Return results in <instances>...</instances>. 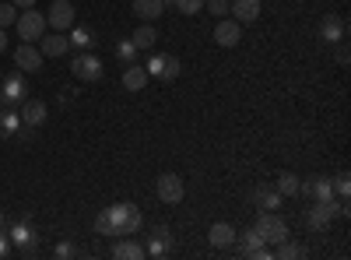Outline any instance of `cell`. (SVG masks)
Segmentation results:
<instances>
[{"label":"cell","mask_w":351,"mask_h":260,"mask_svg":"<svg viewBox=\"0 0 351 260\" xmlns=\"http://www.w3.org/2000/svg\"><path fill=\"white\" fill-rule=\"evenodd\" d=\"M319 39H324V43H341V39H348V21L341 18V14H324V18H319Z\"/></svg>","instance_id":"12"},{"label":"cell","mask_w":351,"mask_h":260,"mask_svg":"<svg viewBox=\"0 0 351 260\" xmlns=\"http://www.w3.org/2000/svg\"><path fill=\"white\" fill-rule=\"evenodd\" d=\"M71 74L77 78V81H88V84H95V81H102L106 78V64L99 60V56L88 49V53H77L74 60H71Z\"/></svg>","instance_id":"3"},{"label":"cell","mask_w":351,"mask_h":260,"mask_svg":"<svg viewBox=\"0 0 351 260\" xmlns=\"http://www.w3.org/2000/svg\"><path fill=\"white\" fill-rule=\"evenodd\" d=\"M14 21H18V8L11 4V0H8V4H0V28H8Z\"/></svg>","instance_id":"32"},{"label":"cell","mask_w":351,"mask_h":260,"mask_svg":"<svg viewBox=\"0 0 351 260\" xmlns=\"http://www.w3.org/2000/svg\"><path fill=\"white\" fill-rule=\"evenodd\" d=\"M4 49H8V32L0 28V53H4Z\"/></svg>","instance_id":"40"},{"label":"cell","mask_w":351,"mask_h":260,"mask_svg":"<svg viewBox=\"0 0 351 260\" xmlns=\"http://www.w3.org/2000/svg\"><path fill=\"white\" fill-rule=\"evenodd\" d=\"M11 4H14L18 11H28V8H36V0H11Z\"/></svg>","instance_id":"39"},{"label":"cell","mask_w":351,"mask_h":260,"mask_svg":"<svg viewBox=\"0 0 351 260\" xmlns=\"http://www.w3.org/2000/svg\"><path fill=\"white\" fill-rule=\"evenodd\" d=\"M18 117H21L25 127H43L46 117H49V106H46L43 99H25L21 109H18Z\"/></svg>","instance_id":"14"},{"label":"cell","mask_w":351,"mask_h":260,"mask_svg":"<svg viewBox=\"0 0 351 260\" xmlns=\"http://www.w3.org/2000/svg\"><path fill=\"white\" fill-rule=\"evenodd\" d=\"M299 197H309V200H334V180L330 176H309V180H299Z\"/></svg>","instance_id":"8"},{"label":"cell","mask_w":351,"mask_h":260,"mask_svg":"<svg viewBox=\"0 0 351 260\" xmlns=\"http://www.w3.org/2000/svg\"><path fill=\"white\" fill-rule=\"evenodd\" d=\"M14 64H18V71H25V74H36V71H43L46 56L39 53L36 43H21V46L14 49Z\"/></svg>","instance_id":"10"},{"label":"cell","mask_w":351,"mask_h":260,"mask_svg":"<svg viewBox=\"0 0 351 260\" xmlns=\"http://www.w3.org/2000/svg\"><path fill=\"white\" fill-rule=\"evenodd\" d=\"M274 190L281 197H299V176H295V172H278V176H274Z\"/></svg>","instance_id":"27"},{"label":"cell","mask_w":351,"mask_h":260,"mask_svg":"<svg viewBox=\"0 0 351 260\" xmlns=\"http://www.w3.org/2000/svg\"><path fill=\"white\" fill-rule=\"evenodd\" d=\"M250 200H253V208H256V211H278L285 197H281L271 183H260V187H253Z\"/></svg>","instance_id":"15"},{"label":"cell","mask_w":351,"mask_h":260,"mask_svg":"<svg viewBox=\"0 0 351 260\" xmlns=\"http://www.w3.org/2000/svg\"><path fill=\"white\" fill-rule=\"evenodd\" d=\"M11 253V239H8V233H4V228H0V260H4Z\"/></svg>","instance_id":"38"},{"label":"cell","mask_w":351,"mask_h":260,"mask_svg":"<svg viewBox=\"0 0 351 260\" xmlns=\"http://www.w3.org/2000/svg\"><path fill=\"white\" fill-rule=\"evenodd\" d=\"M204 11L215 14V18H225L228 14V0H204Z\"/></svg>","instance_id":"34"},{"label":"cell","mask_w":351,"mask_h":260,"mask_svg":"<svg viewBox=\"0 0 351 260\" xmlns=\"http://www.w3.org/2000/svg\"><path fill=\"white\" fill-rule=\"evenodd\" d=\"M53 257L56 260H71V257H77V250H74V243H60V246L53 250Z\"/></svg>","instance_id":"35"},{"label":"cell","mask_w":351,"mask_h":260,"mask_svg":"<svg viewBox=\"0 0 351 260\" xmlns=\"http://www.w3.org/2000/svg\"><path fill=\"white\" fill-rule=\"evenodd\" d=\"M67 49H71V43H67L64 32H49V36L39 39V53L46 56V60H56V56H64Z\"/></svg>","instance_id":"20"},{"label":"cell","mask_w":351,"mask_h":260,"mask_svg":"<svg viewBox=\"0 0 351 260\" xmlns=\"http://www.w3.org/2000/svg\"><path fill=\"white\" fill-rule=\"evenodd\" d=\"M112 257L116 260H141L144 257V246L134 236H120V239H116V246H112Z\"/></svg>","instance_id":"22"},{"label":"cell","mask_w":351,"mask_h":260,"mask_svg":"<svg viewBox=\"0 0 351 260\" xmlns=\"http://www.w3.org/2000/svg\"><path fill=\"white\" fill-rule=\"evenodd\" d=\"M162 8H176V0H162Z\"/></svg>","instance_id":"41"},{"label":"cell","mask_w":351,"mask_h":260,"mask_svg":"<svg viewBox=\"0 0 351 260\" xmlns=\"http://www.w3.org/2000/svg\"><path fill=\"white\" fill-rule=\"evenodd\" d=\"M0 78H4V71H0Z\"/></svg>","instance_id":"43"},{"label":"cell","mask_w":351,"mask_h":260,"mask_svg":"<svg viewBox=\"0 0 351 260\" xmlns=\"http://www.w3.org/2000/svg\"><path fill=\"white\" fill-rule=\"evenodd\" d=\"M106 218L112 225V236L120 239V236H137L141 233V225H144V215L137 204H130V200H116L112 208H106Z\"/></svg>","instance_id":"1"},{"label":"cell","mask_w":351,"mask_h":260,"mask_svg":"<svg viewBox=\"0 0 351 260\" xmlns=\"http://www.w3.org/2000/svg\"><path fill=\"white\" fill-rule=\"evenodd\" d=\"M239 39H243V25L232 21V18H218V25H215V43H218L221 49H232V46H239Z\"/></svg>","instance_id":"13"},{"label":"cell","mask_w":351,"mask_h":260,"mask_svg":"<svg viewBox=\"0 0 351 260\" xmlns=\"http://www.w3.org/2000/svg\"><path fill=\"white\" fill-rule=\"evenodd\" d=\"M67 32H71V36H67V43H71V49H77V53H88V49H95V43H99L92 28H88V25H77V21H74V25L67 28Z\"/></svg>","instance_id":"18"},{"label":"cell","mask_w":351,"mask_h":260,"mask_svg":"<svg viewBox=\"0 0 351 260\" xmlns=\"http://www.w3.org/2000/svg\"><path fill=\"white\" fill-rule=\"evenodd\" d=\"M155 190H158V197H162V204H180V200L186 197V187H183V180L176 176V172H162Z\"/></svg>","instance_id":"11"},{"label":"cell","mask_w":351,"mask_h":260,"mask_svg":"<svg viewBox=\"0 0 351 260\" xmlns=\"http://www.w3.org/2000/svg\"><path fill=\"white\" fill-rule=\"evenodd\" d=\"M176 11H180V14H200L204 0H176Z\"/></svg>","instance_id":"33"},{"label":"cell","mask_w":351,"mask_h":260,"mask_svg":"<svg viewBox=\"0 0 351 260\" xmlns=\"http://www.w3.org/2000/svg\"><path fill=\"white\" fill-rule=\"evenodd\" d=\"M130 43L137 46V53H141V49H155V43H158V28H155L152 21H144L141 28H134Z\"/></svg>","instance_id":"23"},{"label":"cell","mask_w":351,"mask_h":260,"mask_svg":"<svg viewBox=\"0 0 351 260\" xmlns=\"http://www.w3.org/2000/svg\"><path fill=\"white\" fill-rule=\"evenodd\" d=\"M260 0H228V14L232 21H239V25H253L260 18Z\"/></svg>","instance_id":"16"},{"label":"cell","mask_w":351,"mask_h":260,"mask_svg":"<svg viewBox=\"0 0 351 260\" xmlns=\"http://www.w3.org/2000/svg\"><path fill=\"white\" fill-rule=\"evenodd\" d=\"M236 239H239V253H243V257H250L253 250H260V246H263V236L256 233V228H246V233H243V236H236Z\"/></svg>","instance_id":"29"},{"label":"cell","mask_w":351,"mask_h":260,"mask_svg":"<svg viewBox=\"0 0 351 260\" xmlns=\"http://www.w3.org/2000/svg\"><path fill=\"white\" fill-rule=\"evenodd\" d=\"M134 14L141 21H158L165 14V8H162V0H134Z\"/></svg>","instance_id":"25"},{"label":"cell","mask_w":351,"mask_h":260,"mask_svg":"<svg viewBox=\"0 0 351 260\" xmlns=\"http://www.w3.org/2000/svg\"><path fill=\"white\" fill-rule=\"evenodd\" d=\"M144 71H148V78H158V81H176L180 78V56L172 53H155L148 64H144Z\"/></svg>","instance_id":"6"},{"label":"cell","mask_w":351,"mask_h":260,"mask_svg":"<svg viewBox=\"0 0 351 260\" xmlns=\"http://www.w3.org/2000/svg\"><path fill=\"white\" fill-rule=\"evenodd\" d=\"M134 56H137V46H134L130 39H120V43H116V60H120L123 67L134 64Z\"/></svg>","instance_id":"30"},{"label":"cell","mask_w":351,"mask_h":260,"mask_svg":"<svg viewBox=\"0 0 351 260\" xmlns=\"http://www.w3.org/2000/svg\"><path fill=\"white\" fill-rule=\"evenodd\" d=\"M253 228L263 236V243H271V246H278L281 239H288V225H285V218H278L274 211H260V218H256Z\"/></svg>","instance_id":"5"},{"label":"cell","mask_w":351,"mask_h":260,"mask_svg":"<svg viewBox=\"0 0 351 260\" xmlns=\"http://www.w3.org/2000/svg\"><path fill=\"white\" fill-rule=\"evenodd\" d=\"M74 21L77 18H74V4H71V0H53L49 14H46V25L53 28V32H67Z\"/></svg>","instance_id":"9"},{"label":"cell","mask_w":351,"mask_h":260,"mask_svg":"<svg viewBox=\"0 0 351 260\" xmlns=\"http://www.w3.org/2000/svg\"><path fill=\"white\" fill-rule=\"evenodd\" d=\"M152 78H148V71L144 67H137V64H127L123 67V88L127 92H144V84H148Z\"/></svg>","instance_id":"24"},{"label":"cell","mask_w":351,"mask_h":260,"mask_svg":"<svg viewBox=\"0 0 351 260\" xmlns=\"http://www.w3.org/2000/svg\"><path fill=\"white\" fill-rule=\"evenodd\" d=\"M8 239H11V246H21V250H32L36 246V233H32V222H25V218H18L11 228H8Z\"/></svg>","instance_id":"19"},{"label":"cell","mask_w":351,"mask_h":260,"mask_svg":"<svg viewBox=\"0 0 351 260\" xmlns=\"http://www.w3.org/2000/svg\"><path fill=\"white\" fill-rule=\"evenodd\" d=\"M334 193L341 200H348V193H351V176H348V172H337V176H334Z\"/></svg>","instance_id":"31"},{"label":"cell","mask_w":351,"mask_h":260,"mask_svg":"<svg viewBox=\"0 0 351 260\" xmlns=\"http://www.w3.org/2000/svg\"><path fill=\"white\" fill-rule=\"evenodd\" d=\"M14 28H18V36H21V43H39L43 36H46V14L43 11H18V21H14Z\"/></svg>","instance_id":"2"},{"label":"cell","mask_w":351,"mask_h":260,"mask_svg":"<svg viewBox=\"0 0 351 260\" xmlns=\"http://www.w3.org/2000/svg\"><path fill=\"white\" fill-rule=\"evenodd\" d=\"M306 257V246L302 243H291V239H281L274 246V260H302Z\"/></svg>","instance_id":"28"},{"label":"cell","mask_w":351,"mask_h":260,"mask_svg":"<svg viewBox=\"0 0 351 260\" xmlns=\"http://www.w3.org/2000/svg\"><path fill=\"white\" fill-rule=\"evenodd\" d=\"M8 225V218H4V211H0V228H4Z\"/></svg>","instance_id":"42"},{"label":"cell","mask_w":351,"mask_h":260,"mask_svg":"<svg viewBox=\"0 0 351 260\" xmlns=\"http://www.w3.org/2000/svg\"><path fill=\"white\" fill-rule=\"evenodd\" d=\"M236 236H239V233H236V228H232L228 222H215L211 233H208V243H211L215 250H228L232 243H236Z\"/></svg>","instance_id":"21"},{"label":"cell","mask_w":351,"mask_h":260,"mask_svg":"<svg viewBox=\"0 0 351 260\" xmlns=\"http://www.w3.org/2000/svg\"><path fill=\"white\" fill-rule=\"evenodd\" d=\"M169 250H172V233L165 225H155L148 236V246H144V257H169Z\"/></svg>","instance_id":"17"},{"label":"cell","mask_w":351,"mask_h":260,"mask_svg":"<svg viewBox=\"0 0 351 260\" xmlns=\"http://www.w3.org/2000/svg\"><path fill=\"white\" fill-rule=\"evenodd\" d=\"M21 127V117L14 106H0V137H14Z\"/></svg>","instance_id":"26"},{"label":"cell","mask_w":351,"mask_h":260,"mask_svg":"<svg viewBox=\"0 0 351 260\" xmlns=\"http://www.w3.org/2000/svg\"><path fill=\"white\" fill-rule=\"evenodd\" d=\"M334 46H337V64H341V67H348V60H351V53H348L344 39H341V43H334Z\"/></svg>","instance_id":"37"},{"label":"cell","mask_w":351,"mask_h":260,"mask_svg":"<svg viewBox=\"0 0 351 260\" xmlns=\"http://www.w3.org/2000/svg\"><path fill=\"white\" fill-rule=\"evenodd\" d=\"M28 99V81L25 71H11L0 78V106H21Z\"/></svg>","instance_id":"4"},{"label":"cell","mask_w":351,"mask_h":260,"mask_svg":"<svg viewBox=\"0 0 351 260\" xmlns=\"http://www.w3.org/2000/svg\"><path fill=\"white\" fill-rule=\"evenodd\" d=\"M95 233H99V236H112V225H109V218H106V211H102V215L95 218Z\"/></svg>","instance_id":"36"},{"label":"cell","mask_w":351,"mask_h":260,"mask_svg":"<svg viewBox=\"0 0 351 260\" xmlns=\"http://www.w3.org/2000/svg\"><path fill=\"white\" fill-rule=\"evenodd\" d=\"M337 218V200H313V208H306V225L313 233L330 228V222Z\"/></svg>","instance_id":"7"}]
</instances>
